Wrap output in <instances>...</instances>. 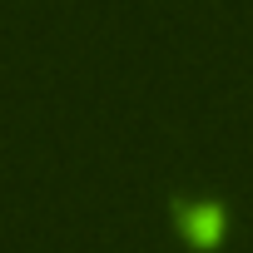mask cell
Here are the masks:
<instances>
[{
    "mask_svg": "<svg viewBox=\"0 0 253 253\" xmlns=\"http://www.w3.org/2000/svg\"><path fill=\"white\" fill-rule=\"evenodd\" d=\"M184 228H189L194 243H213L223 223H218V209H189V213H184Z\"/></svg>",
    "mask_w": 253,
    "mask_h": 253,
    "instance_id": "obj_1",
    "label": "cell"
}]
</instances>
